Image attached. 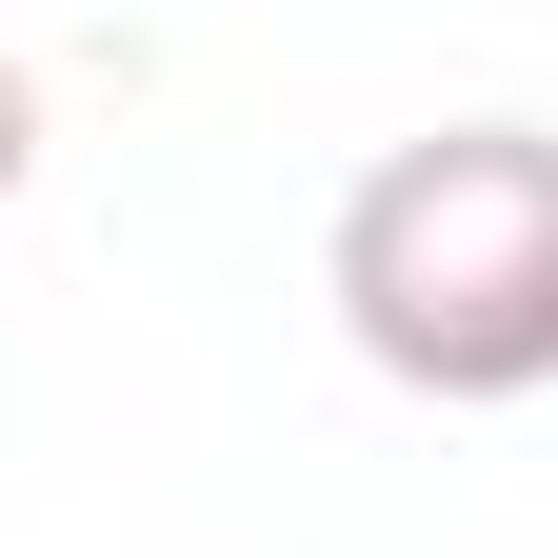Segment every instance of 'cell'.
Listing matches in <instances>:
<instances>
[{"instance_id":"obj_1","label":"cell","mask_w":558,"mask_h":558,"mask_svg":"<svg viewBox=\"0 0 558 558\" xmlns=\"http://www.w3.org/2000/svg\"><path fill=\"white\" fill-rule=\"evenodd\" d=\"M319 300L399 399H558V120L379 140L319 220Z\"/></svg>"},{"instance_id":"obj_2","label":"cell","mask_w":558,"mask_h":558,"mask_svg":"<svg viewBox=\"0 0 558 558\" xmlns=\"http://www.w3.org/2000/svg\"><path fill=\"white\" fill-rule=\"evenodd\" d=\"M21 180H40V81L0 60V220H21Z\"/></svg>"}]
</instances>
